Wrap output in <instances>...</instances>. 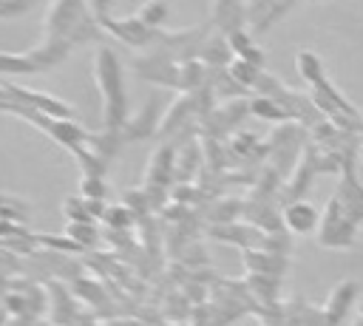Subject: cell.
<instances>
[{
  "mask_svg": "<svg viewBox=\"0 0 363 326\" xmlns=\"http://www.w3.org/2000/svg\"><path fill=\"white\" fill-rule=\"evenodd\" d=\"M136 17H139L147 28H153V31H156V28L164 23V17H167V3H164V0H147V3H142V6H139Z\"/></svg>",
  "mask_w": 363,
  "mask_h": 326,
  "instance_id": "obj_6",
  "label": "cell"
},
{
  "mask_svg": "<svg viewBox=\"0 0 363 326\" xmlns=\"http://www.w3.org/2000/svg\"><path fill=\"white\" fill-rule=\"evenodd\" d=\"M102 28L111 31L113 37H119L128 45H147L156 37V31L147 28L136 14L133 17H125V20H102Z\"/></svg>",
  "mask_w": 363,
  "mask_h": 326,
  "instance_id": "obj_3",
  "label": "cell"
},
{
  "mask_svg": "<svg viewBox=\"0 0 363 326\" xmlns=\"http://www.w3.org/2000/svg\"><path fill=\"white\" fill-rule=\"evenodd\" d=\"M201 57H204L207 62H224V60H230L227 43H224V40H210V43H204Z\"/></svg>",
  "mask_w": 363,
  "mask_h": 326,
  "instance_id": "obj_10",
  "label": "cell"
},
{
  "mask_svg": "<svg viewBox=\"0 0 363 326\" xmlns=\"http://www.w3.org/2000/svg\"><path fill=\"white\" fill-rule=\"evenodd\" d=\"M82 193H85V198H102V196H105L102 179H99V176H85V179H82Z\"/></svg>",
  "mask_w": 363,
  "mask_h": 326,
  "instance_id": "obj_12",
  "label": "cell"
},
{
  "mask_svg": "<svg viewBox=\"0 0 363 326\" xmlns=\"http://www.w3.org/2000/svg\"><path fill=\"white\" fill-rule=\"evenodd\" d=\"M68 232H71V238H77V241H94V238H96L94 227H88V221H74V224H68Z\"/></svg>",
  "mask_w": 363,
  "mask_h": 326,
  "instance_id": "obj_14",
  "label": "cell"
},
{
  "mask_svg": "<svg viewBox=\"0 0 363 326\" xmlns=\"http://www.w3.org/2000/svg\"><path fill=\"white\" fill-rule=\"evenodd\" d=\"M298 68H301V74H303L306 79H318V57H315V54L301 51V54H298Z\"/></svg>",
  "mask_w": 363,
  "mask_h": 326,
  "instance_id": "obj_11",
  "label": "cell"
},
{
  "mask_svg": "<svg viewBox=\"0 0 363 326\" xmlns=\"http://www.w3.org/2000/svg\"><path fill=\"white\" fill-rule=\"evenodd\" d=\"M37 0H0V17H14L20 11H26L28 6H34Z\"/></svg>",
  "mask_w": 363,
  "mask_h": 326,
  "instance_id": "obj_13",
  "label": "cell"
},
{
  "mask_svg": "<svg viewBox=\"0 0 363 326\" xmlns=\"http://www.w3.org/2000/svg\"><path fill=\"white\" fill-rule=\"evenodd\" d=\"M230 74H233L235 82H244V85H252V82L258 79V68L250 65L247 60H235V62L230 65Z\"/></svg>",
  "mask_w": 363,
  "mask_h": 326,
  "instance_id": "obj_9",
  "label": "cell"
},
{
  "mask_svg": "<svg viewBox=\"0 0 363 326\" xmlns=\"http://www.w3.org/2000/svg\"><path fill=\"white\" fill-rule=\"evenodd\" d=\"M315 218H318L315 210H312L309 204H303V201L286 207V224H289L295 232H309V230L315 227Z\"/></svg>",
  "mask_w": 363,
  "mask_h": 326,
  "instance_id": "obj_5",
  "label": "cell"
},
{
  "mask_svg": "<svg viewBox=\"0 0 363 326\" xmlns=\"http://www.w3.org/2000/svg\"><path fill=\"white\" fill-rule=\"evenodd\" d=\"M252 113H258V116H269V119H281V116H284V111H278L275 102H269V99H258V102H252Z\"/></svg>",
  "mask_w": 363,
  "mask_h": 326,
  "instance_id": "obj_15",
  "label": "cell"
},
{
  "mask_svg": "<svg viewBox=\"0 0 363 326\" xmlns=\"http://www.w3.org/2000/svg\"><path fill=\"white\" fill-rule=\"evenodd\" d=\"M153 128H159V122H156V99H147V105L136 113V119L125 122L122 139H145V136L153 133Z\"/></svg>",
  "mask_w": 363,
  "mask_h": 326,
  "instance_id": "obj_4",
  "label": "cell"
},
{
  "mask_svg": "<svg viewBox=\"0 0 363 326\" xmlns=\"http://www.w3.org/2000/svg\"><path fill=\"white\" fill-rule=\"evenodd\" d=\"M230 45H233L238 54H244V51L252 48V43L247 40V34H241V31H233V34H230Z\"/></svg>",
  "mask_w": 363,
  "mask_h": 326,
  "instance_id": "obj_17",
  "label": "cell"
},
{
  "mask_svg": "<svg viewBox=\"0 0 363 326\" xmlns=\"http://www.w3.org/2000/svg\"><path fill=\"white\" fill-rule=\"evenodd\" d=\"M94 79L102 91V125L105 130H122L125 128V88H122V68L116 54L108 45H99L94 54Z\"/></svg>",
  "mask_w": 363,
  "mask_h": 326,
  "instance_id": "obj_1",
  "label": "cell"
},
{
  "mask_svg": "<svg viewBox=\"0 0 363 326\" xmlns=\"http://www.w3.org/2000/svg\"><path fill=\"white\" fill-rule=\"evenodd\" d=\"M0 71L3 74H28V71H40L34 65V60L28 54H3L0 51Z\"/></svg>",
  "mask_w": 363,
  "mask_h": 326,
  "instance_id": "obj_8",
  "label": "cell"
},
{
  "mask_svg": "<svg viewBox=\"0 0 363 326\" xmlns=\"http://www.w3.org/2000/svg\"><path fill=\"white\" fill-rule=\"evenodd\" d=\"M105 215H108V224H113V227H128V224H130V213H128V210H122V207L108 210Z\"/></svg>",
  "mask_w": 363,
  "mask_h": 326,
  "instance_id": "obj_16",
  "label": "cell"
},
{
  "mask_svg": "<svg viewBox=\"0 0 363 326\" xmlns=\"http://www.w3.org/2000/svg\"><path fill=\"white\" fill-rule=\"evenodd\" d=\"M6 91L11 94V99H17V102H23V105H28V108H37V111H43V113H48V116H54V119H65V116H71V113H74V108H71V105H65V102H62V99H57V96L40 94V91L14 88V85H6Z\"/></svg>",
  "mask_w": 363,
  "mask_h": 326,
  "instance_id": "obj_2",
  "label": "cell"
},
{
  "mask_svg": "<svg viewBox=\"0 0 363 326\" xmlns=\"http://www.w3.org/2000/svg\"><path fill=\"white\" fill-rule=\"evenodd\" d=\"M190 108H193V96H179V99L167 108V113L162 116V122H159V133H170L173 125L190 113Z\"/></svg>",
  "mask_w": 363,
  "mask_h": 326,
  "instance_id": "obj_7",
  "label": "cell"
}]
</instances>
